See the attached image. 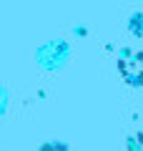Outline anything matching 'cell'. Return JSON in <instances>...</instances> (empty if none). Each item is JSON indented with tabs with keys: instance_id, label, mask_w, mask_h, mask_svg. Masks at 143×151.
Wrapping results in <instances>:
<instances>
[{
	"instance_id": "3957f363",
	"label": "cell",
	"mask_w": 143,
	"mask_h": 151,
	"mask_svg": "<svg viewBox=\"0 0 143 151\" xmlns=\"http://www.w3.org/2000/svg\"><path fill=\"white\" fill-rule=\"evenodd\" d=\"M131 30L136 33V35H141V33H143V15H133V20H131Z\"/></svg>"
},
{
	"instance_id": "277c9868",
	"label": "cell",
	"mask_w": 143,
	"mask_h": 151,
	"mask_svg": "<svg viewBox=\"0 0 143 151\" xmlns=\"http://www.w3.org/2000/svg\"><path fill=\"white\" fill-rule=\"evenodd\" d=\"M128 146H131L133 151H143V134H138L136 139H131V141H128Z\"/></svg>"
},
{
	"instance_id": "7a4b0ae2",
	"label": "cell",
	"mask_w": 143,
	"mask_h": 151,
	"mask_svg": "<svg viewBox=\"0 0 143 151\" xmlns=\"http://www.w3.org/2000/svg\"><path fill=\"white\" fill-rule=\"evenodd\" d=\"M40 151H68V146L60 141H48L45 146H40Z\"/></svg>"
},
{
	"instance_id": "6da1fadb",
	"label": "cell",
	"mask_w": 143,
	"mask_h": 151,
	"mask_svg": "<svg viewBox=\"0 0 143 151\" xmlns=\"http://www.w3.org/2000/svg\"><path fill=\"white\" fill-rule=\"evenodd\" d=\"M123 81L131 86H143V53H123L121 63H118Z\"/></svg>"
}]
</instances>
